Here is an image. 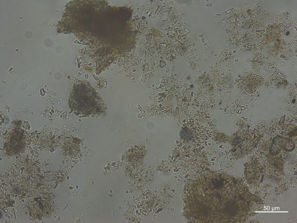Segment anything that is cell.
<instances>
[{"label": "cell", "instance_id": "cell-3", "mask_svg": "<svg viewBox=\"0 0 297 223\" xmlns=\"http://www.w3.org/2000/svg\"><path fill=\"white\" fill-rule=\"evenodd\" d=\"M263 79L261 76L250 73H246L240 80L239 84L242 92H252L259 87L263 83Z\"/></svg>", "mask_w": 297, "mask_h": 223}, {"label": "cell", "instance_id": "cell-2", "mask_svg": "<svg viewBox=\"0 0 297 223\" xmlns=\"http://www.w3.org/2000/svg\"><path fill=\"white\" fill-rule=\"evenodd\" d=\"M26 147V134L22 129L17 127L7 134L3 149L6 155L11 157L23 152Z\"/></svg>", "mask_w": 297, "mask_h": 223}, {"label": "cell", "instance_id": "cell-1", "mask_svg": "<svg viewBox=\"0 0 297 223\" xmlns=\"http://www.w3.org/2000/svg\"><path fill=\"white\" fill-rule=\"evenodd\" d=\"M68 105L77 116L104 117L107 108L98 92L89 82L78 80L73 85L68 98Z\"/></svg>", "mask_w": 297, "mask_h": 223}, {"label": "cell", "instance_id": "cell-4", "mask_svg": "<svg viewBox=\"0 0 297 223\" xmlns=\"http://www.w3.org/2000/svg\"><path fill=\"white\" fill-rule=\"evenodd\" d=\"M236 143L234 147L236 150L239 149V151H250L254 145L253 140L251 135L248 133L242 135H238L235 139Z\"/></svg>", "mask_w": 297, "mask_h": 223}]
</instances>
